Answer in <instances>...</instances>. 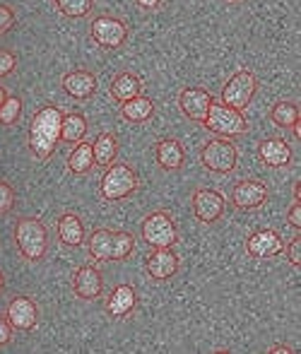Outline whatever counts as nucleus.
Returning a JSON list of instances; mask_svg holds the SVG:
<instances>
[{
  "instance_id": "1a4fd4ad",
  "label": "nucleus",
  "mask_w": 301,
  "mask_h": 354,
  "mask_svg": "<svg viewBox=\"0 0 301 354\" xmlns=\"http://www.w3.org/2000/svg\"><path fill=\"white\" fill-rule=\"evenodd\" d=\"M255 89H258V80H255V75L250 71H239L237 75H232V77L227 80V84L222 87V104H227V106L237 109H246L250 104V99L255 97Z\"/></svg>"
},
{
  "instance_id": "f3484780",
  "label": "nucleus",
  "mask_w": 301,
  "mask_h": 354,
  "mask_svg": "<svg viewBox=\"0 0 301 354\" xmlns=\"http://www.w3.org/2000/svg\"><path fill=\"white\" fill-rule=\"evenodd\" d=\"M60 87H63V92L68 94V97L87 102V99L97 92V77L87 71H73V73L63 75Z\"/></svg>"
},
{
  "instance_id": "0eeeda50",
  "label": "nucleus",
  "mask_w": 301,
  "mask_h": 354,
  "mask_svg": "<svg viewBox=\"0 0 301 354\" xmlns=\"http://www.w3.org/2000/svg\"><path fill=\"white\" fill-rule=\"evenodd\" d=\"M203 126L208 128L212 136H219V138H237V136H244L246 133V118L241 116V111L237 109L227 106V104H215L210 106L208 116H205Z\"/></svg>"
},
{
  "instance_id": "7ed1b4c3",
  "label": "nucleus",
  "mask_w": 301,
  "mask_h": 354,
  "mask_svg": "<svg viewBox=\"0 0 301 354\" xmlns=\"http://www.w3.org/2000/svg\"><path fill=\"white\" fill-rule=\"evenodd\" d=\"M15 243L24 261L39 263L48 253V232L39 217H19L15 222Z\"/></svg>"
},
{
  "instance_id": "2f4dec72",
  "label": "nucleus",
  "mask_w": 301,
  "mask_h": 354,
  "mask_svg": "<svg viewBox=\"0 0 301 354\" xmlns=\"http://www.w3.org/2000/svg\"><path fill=\"white\" fill-rule=\"evenodd\" d=\"M15 22H17V17H15L12 8H8V5H0V37H3V34H8L10 29L15 27Z\"/></svg>"
},
{
  "instance_id": "2eb2a0df",
  "label": "nucleus",
  "mask_w": 301,
  "mask_h": 354,
  "mask_svg": "<svg viewBox=\"0 0 301 354\" xmlns=\"http://www.w3.org/2000/svg\"><path fill=\"white\" fill-rule=\"evenodd\" d=\"M73 292L82 301H94L104 292V277L97 266H80L73 275Z\"/></svg>"
},
{
  "instance_id": "f8f14e48",
  "label": "nucleus",
  "mask_w": 301,
  "mask_h": 354,
  "mask_svg": "<svg viewBox=\"0 0 301 354\" xmlns=\"http://www.w3.org/2000/svg\"><path fill=\"white\" fill-rule=\"evenodd\" d=\"M268 196H270L268 186L260 181H253V178H244V181H239L232 188V203L241 212L258 210L260 205H265Z\"/></svg>"
},
{
  "instance_id": "473e14b6",
  "label": "nucleus",
  "mask_w": 301,
  "mask_h": 354,
  "mask_svg": "<svg viewBox=\"0 0 301 354\" xmlns=\"http://www.w3.org/2000/svg\"><path fill=\"white\" fill-rule=\"evenodd\" d=\"M17 68V58H15V53L10 51H0V80L8 77L10 73Z\"/></svg>"
},
{
  "instance_id": "c756f323",
  "label": "nucleus",
  "mask_w": 301,
  "mask_h": 354,
  "mask_svg": "<svg viewBox=\"0 0 301 354\" xmlns=\"http://www.w3.org/2000/svg\"><path fill=\"white\" fill-rule=\"evenodd\" d=\"M17 203V193L8 181H0V214H10Z\"/></svg>"
},
{
  "instance_id": "a211bd4d",
  "label": "nucleus",
  "mask_w": 301,
  "mask_h": 354,
  "mask_svg": "<svg viewBox=\"0 0 301 354\" xmlns=\"http://www.w3.org/2000/svg\"><path fill=\"white\" fill-rule=\"evenodd\" d=\"M135 306H138V294H135V287H130V284H118L107 297V311L113 318L130 316L135 311Z\"/></svg>"
},
{
  "instance_id": "4468645a",
  "label": "nucleus",
  "mask_w": 301,
  "mask_h": 354,
  "mask_svg": "<svg viewBox=\"0 0 301 354\" xmlns=\"http://www.w3.org/2000/svg\"><path fill=\"white\" fill-rule=\"evenodd\" d=\"M284 251V241L273 229H258L246 239V253L250 258H277Z\"/></svg>"
},
{
  "instance_id": "9d476101",
  "label": "nucleus",
  "mask_w": 301,
  "mask_h": 354,
  "mask_svg": "<svg viewBox=\"0 0 301 354\" xmlns=\"http://www.w3.org/2000/svg\"><path fill=\"white\" fill-rule=\"evenodd\" d=\"M193 214L198 222L203 224H215L224 214L227 207V198L217 191V188H198L193 193V201H190Z\"/></svg>"
},
{
  "instance_id": "bb28decb",
  "label": "nucleus",
  "mask_w": 301,
  "mask_h": 354,
  "mask_svg": "<svg viewBox=\"0 0 301 354\" xmlns=\"http://www.w3.org/2000/svg\"><path fill=\"white\" fill-rule=\"evenodd\" d=\"M270 121L280 131H292L294 126H299V106L294 102L282 99V102L273 104V109H270Z\"/></svg>"
},
{
  "instance_id": "b1692460",
  "label": "nucleus",
  "mask_w": 301,
  "mask_h": 354,
  "mask_svg": "<svg viewBox=\"0 0 301 354\" xmlns=\"http://www.w3.org/2000/svg\"><path fill=\"white\" fill-rule=\"evenodd\" d=\"M94 167V157H92V142L87 140H80L75 142V147L70 149L68 154V171L73 176H84L89 174Z\"/></svg>"
},
{
  "instance_id": "20e7f679",
  "label": "nucleus",
  "mask_w": 301,
  "mask_h": 354,
  "mask_svg": "<svg viewBox=\"0 0 301 354\" xmlns=\"http://www.w3.org/2000/svg\"><path fill=\"white\" fill-rule=\"evenodd\" d=\"M138 188H140L138 174H135V169H130L123 162L109 164L102 181H99V193L109 203H118L123 198H130Z\"/></svg>"
},
{
  "instance_id": "ddd939ff",
  "label": "nucleus",
  "mask_w": 301,
  "mask_h": 354,
  "mask_svg": "<svg viewBox=\"0 0 301 354\" xmlns=\"http://www.w3.org/2000/svg\"><path fill=\"white\" fill-rule=\"evenodd\" d=\"M212 102H215L212 94L203 87H185V89H181V94H179V109L183 111L185 118H190V121H195V123L205 121Z\"/></svg>"
},
{
  "instance_id": "c9c22d12",
  "label": "nucleus",
  "mask_w": 301,
  "mask_h": 354,
  "mask_svg": "<svg viewBox=\"0 0 301 354\" xmlns=\"http://www.w3.org/2000/svg\"><path fill=\"white\" fill-rule=\"evenodd\" d=\"M297 350L294 347H289V345H275V347H270L268 354H294Z\"/></svg>"
},
{
  "instance_id": "c85d7f7f",
  "label": "nucleus",
  "mask_w": 301,
  "mask_h": 354,
  "mask_svg": "<svg viewBox=\"0 0 301 354\" xmlns=\"http://www.w3.org/2000/svg\"><path fill=\"white\" fill-rule=\"evenodd\" d=\"M19 116H22V99L17 94H12V97L8 94V99L0 106V126H15L19 121Z\"/></svg>"
},
{
  "instance_id": "423d86ee",
  "label": "nucleus",
  "mask_w": 301,
  "mask_h": 354,
  "mask_svg": "<svg viewBox=\"0 0 301 354\" xmlns=\"http://www.w3.org/2000/svg\"><path fill=\"white\" fill-rule=\"evenodd\" d=\"M200 162L212 174H232L239 164V149L227 138H212L205 142L203 152H200Z\"/></svg>"
},
{
  "instance_id": "393cba45",
  "label": "nucleus",
  "mask_w": 301,
  "mask_h": 354,
  "mask_svg": "<svg viewBox=\"0 0 301 354\" xmlns=\"http://www.w3.org/2000/svg\"><path fill=\"white\" fill-rule=\"evenodd\" d=\"M152 113H154V102L149 97H143V94L120 104V116L128 123H145L152 118Z\"/></svg>"
},
{
  "instance_id": "aec40b11",
  "label": "nucleus",
  "mask_w": 301,
  "mask_h": 354,
  "mask_svg": "<svg viewBox=\"0 0 301 354\" xmlns=\"http://www.w3.org/2000/svg\"><path fill=\"white\" fill-rule=\"evenodd\" d=\"M258 152H260L263 164H268V167H273V169L287 167L294 157L292 145H289L287 140H282V138H270V140H263L258 147Z\"/></svg>"
},
{
  "instance_id": "58836bf2",
  "label": "nucleus",
  "mask_w": 301,
  "mask_h": 354,
  "mask_svg": "<svg viewBox=\"0 0 301 354\" xmlns=\"http://www.w3.org/2000/svg\"><path fill=\"white\" fill-rule=\"evenodd\" d=\"M301 198V191H299V183H294V201H299Z\"/></svg>"
},
{
  "instance_id": "a878e982",
  "label": "nucleus",
  "mask_w": 301,
  "mask_h": 354,
  "mask_svg": "<svg viewBox=\"0 0 301 354\" xmlns=\"http://www.w3.org/2000/svg\"><path fill=\"white\" fill-rule=\"evenodd\" d=\"M92 157H94V164L107 169L109 164L116 162L118 157V140L113 133H99L97 140L92 142Z\"/></svg>"
},
{
  "instance_id": "39448f33",
  "label": "nucleus",
  "mask_w": 301,
  "mask_h": 354,
  "mask_svg": "<svg viewBox=\"0 0 301 354\" xmlns=\"http://www.w3.org/2000/svg\"><path fill=\"white\" fill-rule=\"evenodd\" d=\"M143 241L149 248H174L179 243V227L167 210H154L143 219Z\"/></svg>"
},
{
  "instance_id": "e433bc0d",
  "label": "nucleus",
  "mask_w": 301,
  "mask_h": 354,
  "mask_svg": "<svg viewBox=\"0 0 301 354\" xmlns=\"http://www.w3.org/2000/svg\"><path fill=\"white\" fill-rule=\"evenodd\" d=\"M135 3H138V8H143V10H157L162 0H135Z\"/></svg>"
},
{
  "instance_id": "72a5a7b5",
  "label": "nucleus",
  "mask_w": 301,
  "mask_h": 354,
  "mask_svg": "<svg viewBox=\"0 0 301 354\" xmlns=\"http://www.w3.org/2000/svg\"><path fill=\"white\" fill-rule=\"evenodd\" d=\"M287 224L289 227H294V232H299L301 229V203L299 201H294L292 210L287 212Z\"/></svg>"
},
{
  "instance_id": "4be33fe9",
  "label": "nucleus",
  "mask_w": 301,
  "mask_h": 354,
  "mask_svg": "<svg viewBox=\"0 0 301 354\" xmlns=\"http://www.w3.org/2000/svg\"><path fill=\"white\" fill-rule=\"evenodd\" d=\"M87 131H89V123L82 111L63 113V118H60V140L63 142L75 145V142L84 140V138H87Z\"/></svg>"
},
{
  "instance_id": "4c0bfd02",
  "label": "nucleus",
  "mask_w": 301,
  "mask_h": 354,
  "mask_svg": "<svg viewBox=\"0 0 301 354\" xmlns=\"http://www.w3.org/2000/svg\"><path fill=\"white\" fill-rule=\"evenodd\" d=\"M8 99V89L5 87H0V106H3V102Z\"/></svg>"
},
{
  "instance_id": "9b49d317",
  "label": "nucleus",
  "mask_w": 301,
  "mask_h": 354,
  "mask_svg": "<svg viewBox=\"0 0 301 354\" xmlns=\"http://www.w3.org/2000/svg\"><path fill=\"white\" fill-rule=\"evenodd\" d=\"M5 321L10 323V328L12 330H34V326L39 323V306L34 299L24 297V294H19V297H12L8 301V308H5Z\"/></svg>"
},
{
  "instance_id": "f03ea898",
  "label": "nucleus",
  "mask_w": 301,
  "mask_h": 354,
  "mask_svg": "<svg viewBox=\"0 0 301 354\" xmlns=\"http://www.w3.org/2000/svg\"><path fill=\"white\" fill-rule=\"evenodd\" d=\"M87 256L97 263L125 261L135 251V236L130 232H111V229H97L89 234Z\"/></svg>"
},
{
  "instance_id": "a19ab883",
  "label": "nucleus",
  "mask_w": 301,
  "mask_h": 354,
  "mask_svg": "<svg viewBox=\"0 0 301 354\" xmlns=\"http://www.w3.org/2000/svg\"><path fill=\"white\" fill-rule=\"evenodd\" d=\"M229 3H241V0H229Z\"/></svg>"
},
{
  "instance_id": "412c9836",
  "label": "nucleus",
  "mask_w": 301,
  "mask_h": 354,
  "mask_svg": "<svg viewBox=\"0 0 301 354\" xmlns=\"http://www.w3.org/2000/svg\"><path fill=\"white\" fill-rule=\"evenodd\" d=\"M154 159H157V164L164 171H179L185 162V154L179 140L164 138V140H159L157 147H154Z\"/></svg>"
},
{
  "instance_id": "cd10ccee",
  "label": "nucleus",
  "mask_w": 301,
  "mask_h": 354,
  "mask_svg": "<svg viewBox=\"0 0 301 354\" xmlns=\"http://www.w3.org/2000/svg\"><path fill=\"white\" fill-rule=\"evenodd\" d=\"M56 8L65 17H73V19H80V17H87L94 8V0H53Z\"/></svg>"
},
{
  "instance_id": "6e6552de",
  "label": "nucleus",
  "mask_w": 301,
  "mask_h": 354,
  "mask_svg": "<svg viewBox=\"0 0 301 354\" xmlns=\"http://www.w3.org/2000/svg\"><path fill=\"white\" fill-rule=\"evenodd\" d=\"M89 34H92V41L97 44L99 48L113 51V48L123 46L125 39H128V24L118 17H111V15H97V17L92 19Z\"/></svg>"
},
{
  "instance_id": "f704fd0d",
  "label": "nucleus",
  "mask_w": 301,
  "mask_h": 354,
  "mask_svg": "<svg viewBox=\"0 0 301 354\" xmlns=\"http://www.w3.org/2000/svg\"><path fill=\"white\" fill-rule=\"evenodd\" d=\"M10 342H12V328H10V323L0 316V347L10 345Z\"/></svg>"
},
{
  "instance_id": "ea45409f",
  "label": "nucleus",
  "mask_w": 301,
  "mask_h": 354,
  "mask_svg": "<svg viewBox=\"0 0 301 354\" xmlns=\"http://www.w3.org/2000/svg\"><path fill=\"white\" fill-rule=\"evenodd\" d=\"M3 289H5V277H3V272H0V294H3Z\"/></svg>"
},
{
  "instance_id": "f257e3e1",
  "label": "nucleus",
  "mask_w": 301,
  "mask_h": 354,
  "mask_svg": "<svg viewBox=\"0 0 301 354\" xmlns=\"http://www.w3.org/2000/svg\"><path fill=\"white\" fill-rule=\"evenodd\" d=\"M60 118L63 111L53 104L42 106L29 121V149L39 162H46L60 142Z\"/></svg>"
},
{
  "instance_id": "dca6fc26",
  "label": "nucleus",
  "mask_w": 301,
  "mask_h": 354,
  "mask_svg": "<svg viewBox=\"0 0 301 354\" xmlns=\"http://www.w3.org/2000/svg\"><path fill=\"white\" fill-rule=\"evenodd\" d=\"M179 272V256L172 248H154L147 258V275L157 282H164Z\"/></svg>"
},
{
  "instance_id": "5701e85b",
  "label": "nucleus",
  "mask_w": 301,
  "mask_h": 354,
  "mask_svg": "<svg viewBox=\"0 0 301 354\" xmlns=\"http://www.w3.org/2000/svg\"><path fill=\"white\" fill-rule=\"evenodd\" d=\"M111 97L116 99L118 104L128 102V99H135L138 94H143V80L133 73H118L116 77L111 80Z\"/></svg>"
},
{
  "instance_id": "7c9ffc66",
  "label": "nucleus",
  "mask_w": 301,
  "mask_h": 354,
  "mask_svg": "<svg viewBox=\"0 0 301 354\" xmlns=\"http://www.w3.org/2000/svg\"><path fill=\"white\" fill-rule=\"evenodd\" d=\"M282 253H287V261L292 263V266L299 270V266H301V239L294 236L292 241H289L287 246H284Z\"/></svg>"
},
{
  "instance_id": "6ab92c4d",
  "label": "nucleus",
  "mask_w": 301,
  "mask_h": 354,
  "mask_svg": "<svg viewBox=\"0 0 301 354\" xmlns=\"http://www.w3.org/2000/svg\"><path fill=\"white\" fill-rule=\"evenodd\" d=\"M87 234H84V224L82 219L75 212H63L58 217V241L65 248H77L84 243Z\"/></svg>"
}]
</instances>
